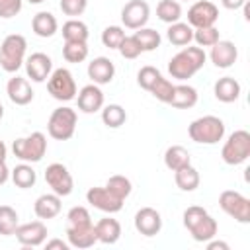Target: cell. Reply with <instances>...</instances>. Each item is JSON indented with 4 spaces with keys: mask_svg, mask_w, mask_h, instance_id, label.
<instances>
[{
    "mask_svg": "<svg viewBox=\"0 0 250 250\" xmlns=\"http://www.w3.org/2000/svg\"><path fill=\"white\" fill-rule=\"evenodd\" d=\"M205 51L201 47H184L180 53H176L168 62V72L176 80H188L191 78L199 68L205 64Z\"/></svg>",
    "mask_w": 250,
    "mask_h": 250,
    "instance_id": "obj_1",
    "label": "cell"
},
{
    "mask_svg": "<svg viewBox=\"0 0 250 250\" xmlns=\"http://www.w3.org/2000/svg\"><path fill=\"white\" fill-rule=\"evenodd\" d=\"M184 227L195 242H207L217 234V221L199 205H191L184 211Z\"/></svg>",
    "mask_w": 250,
    "mask_h": 250,
    "instance_id": "obj_2",
    "label": "cell"
},
{
    "mask_svg": "<svg viewBox=\"0 0 250 250\" xmlns=\"http://www.w3.org/2000/svg\"><path fill=\"white\" fill-rule=\"evenodd\" d=\"M188 135L199 145H217L225 137V123L215 115H203L189 123Z\"/></svg>",
    "mask_w": 250,
    "mask_h": 250,
    "instance_id": "obj_3",
    "label": "cell"
},
{
    "mask_svg": "<svg viewBox=\"0 0 250 250\" xmlns=\"http://www.w3.org/2000/svg\"><path fill=\"white\" fill-rule=\"evenodd\" d=\"M25 51H27V41L23 35L20 33L8 35L0 45V66L6 72H18L25 61Z\"/></svg>",
    "mask_w": 250,
    "mask_h": 250,
    "instance_id": "obj_4",
    "label": "cell"
},
{
    "mask_svg": "<svg viewBox=\"0 0 250 250\" xmlns=\"http://www.w3.org/2000/svg\"><path fill=\"white\" fill-rule=\"evenodd\" d=\"M12 152L21 162H39L47 152V137L41 131H33L27 137H20L12 143Z\"/></svg>",
    "mask_w": 250,
    "mask_h": 250,
    "instance_id": "obj_5",
    "label": "cell"
},
{
    "mask_svg": "<svg viewBox=\"0 0 250 250\" xmlns=\"http://www.w3.org/2000/svg\"><path fill=\"white\" fill-rule=\"evenodd\" d=\"M76 121H78L76 111L68 105H61L51 113L47 121V133L55 141H68L76 131Z\"/></svg>",
    "mask_w": 250,
    "mask_h": 250,
    "instance_id": "obj_6",
    "label": "cell"
},
{
    "mask_svg": "<svg viewBox=\"0 0 250 250\" xmlns=\"http://www.w3.org/2000/svg\"><path fill=\"white\" fill-rule=\"evenodd\" d=\"M248 156H250V133L244 129L230 133L221 150L223 162L229 166H238V164L246 162Z\"/></svg>",
    "mask_w": 250,
    "mask_h": 250,
    "instance_id": "obj_7",
    "label": "cell"
},
{
    "mask_svg": "<svg viewBox=\"0 0 250 250\" xmlns=\"http://www.w3.org/2000/svg\"><path fill=\"white\" fill-rule=\"evenodd\" d=\"M47 90L49 94L59 102H70L76 98V82L68 68H57L47 78Z\"/></svg>",
    "mask_w": 250,
    "mask_h": 250,
    "instance_id": "obj_8",
    "label": "cell"
},
{
    "mask_svg": "<svg viewBox=\"0 0 250 250\" xmlns=\"http://www.w3.org/2000/svg\"><path fill=\"white\" fill-rule=\"evenodd\" d=\"M219 205L221 209L232 217L234 221L246 225L250 223V199L244 197L240 191H234V189H225L221 195H219Z\"/></svg>",
    "mask_w": 250,
    "mask_h": 250,
    "instance_id": "obj_9",
    "label": "cell"
},
{
    "mask_svg": "<svg viewBox=\"0 0 250 250\" xmlns=\"http://www.w3.org/2000/svg\"><path fill=\"white\" fill-rule=\"evenodd\" d=\"M45 182L47 186L53 189V193L61 195V197H66L72 193V188H74V182H72V176L68 172V168L61 162H53L47 166L45 170Z\"/></svg>",
    "mask_w": 250,
    "mask_h": 250,
    "instance_id": "obj_10",
    "label": "cell"
},
{
    "mask_svg": "<svg viewBox=\"0 0 250 250\" xmlns=\"http://www.w3.org/2000/svg\"><path fill=\"white\" fill-rule=\"evenodd\" d=\"M217 20H219V8L209 0H197L188 10V23L195 29L215 25Z\"/></svg>",
    "mask_w": 250,
    "mask_h": 250,
    "instance_id": "obj_11",
    "label": "cell"
},
{
    "mask_svg": "<svg viewBox=\"0 0 250 250\" xmlns=\"http://www.w3.org/2000/svg\"><path fill=\"white\" fill-rule=\"evenodd\" d=\"M148 16H150V8L145 0H129L121 8V21L129 29L145 27V23L148 21Z\"/></svg>",
    "mask_w": 250,
    "mask_h": 250,
    "instance_id": "obj_12",
    "label": "cell"
},
{
    "mask_svg": "<svg viewBox=\"0 0 250 250\" xmlns=\"http://www.w3.org/2000/svg\"><path fill=\"white\" fill-rule=\"evenodd\" d=\"M86 199L92 207L104 211V213H117L123 209V199L115 197L105 186L104 188H90L88 193H86Z\"/></svg>",
    "mask_w": 250,
    "mask_h": 250,
    "instance_id": "obj_13",
    "label": "cell"
},
{
    "mask_svg": "<svg viewBox=\"0 0 250 250\" xmlns=\"http://www.w3.org/2000/svg\"><path fill=\"white\" fill-rule=\"evenodd\" d=\"M23 64H25L27 78H31L33 82H45L53 72V61L45 53H31L23 61Z\"/></svg>",
    "mask_w": 250,
    "mask_h": 250,
    "instance_id": "obj_14",
    "label": "cell"
},
{
    "mask_svg": "<svg viewBox=\"0 0 250 250\" xmlns=\"http://www.w3.org/2000/svg\"><path fill=\"white\" fill-rule=\"evenodd\" d=\"M14 234L18 238V242L23 244V246H41L45 242V238H47V227L39 219V221L18 225V229H16Z\"/></svg>",
    "mask_w": 250,
    "mask_h": 250,
    "instance_id": "obj_15",
    "label": "cell"
},
{
    "mask_svg": "<svg viewBox=\"0 0 250 250\" xmlns=\"http://www.w3.org/2000/svg\"><path fill=\"white\" fill-rule=\"evenodd\" d=\"M135 229L143 236H154L162 229V217L152 207H143L135 213Z\"/></svg>",
    "mask_w": 250,
    "mask_h": 250,
    "instance_id": "obj_16",
    "label": "cell"
},
{
    "mask_svg": "<svg viewBox=\"0 0 250 250\" xmlns=\"http://www.w3.org/2000/svg\"><path fill=\"white\" fill-rule=\"evenodd\" d=\"M76 102H78V109L84 111V113H96L104 107V92L100 90L98 84H86L78 96H76Z\"/></svg>",
    "mask_w": 250,
    "mask_h": 250,
    "instance_id": "obj_17",
    "label": "cell"
},
{
    "mask_svg": "<svg viewBox=\"0 0 250 250\" xmlns=\"http://www.w3.org/2000/svg\"><path fill=\"white\" fill-rule=\"evenodd\" d=\"M66 238H68V244L72 248H92L98 242L94 223L66 227Z\"/></svg>",
    "mask_w": 250,
    "mask_h": 250,
    "instance_id": "obj_18",
    "label": "cell"
},
{
    "mask_svg": "<svg viewBox=\"0 0 250 250\" xmlns=\"http://www.w3.org/2000/svg\"><path fill=\"white\" fill-rule=\"evenodd\" d=\"M211 62L217 66V68H230L236 59H238V49L232 41H217L213 47H211Z\"/></svg>",
    "mask_w": 250,
    "mask_h": 250,
    "instance_id": "obj_19",
    "label": "cell"
},
{
    "mask_svg": "<svg viewBox=\"0 0 250 250\" xmlns=\"http://www.w3.org/2000/svg\"><path fill=\"white\" fill-rule=\"evenodd\" d=\"M115 76V64L113 61H109L107 57H96L94 61L88 62V78L102 86V84H109Z\"/></svg>",
    "mask_w": 250,
    "mask_h": 250,
    "instance_id": "obj_20",
    "label": "cell"
},
{
    "mask_svg": "<svg viewBox=\"0 0 250 250\" xmlns=\"http://www.w3.org/2000/svg\"><path fill=\"white\" fill-rule=\"evenodd\" d=\"M6 94H8L10 102L16 104V105H27V104L33 100L31 84L27 82V78H21V76H18V74L8 80V84H6Z\"/></svg>",
    "mask_w": 250,
    "mask_h": 250,
    "instance_id": "obj_21",
    "label": "cell"
},
{
    "mask_svg": "<svg viewBox=\"0 0 250 250\" xmlns=\"http://www.w3.org/2000/svg\"><path fill=\"white\" fill-rule=\"evenodd\" d=\"M61 207H62L61 195H57V193H43L33 203V211H35L37 219H41V221L55 219L61 213Z\"/></svg>",
    "mask_w": 250,
    "mask_h": 250,
    "instance_id": "obj_22",
    "label": "cell"
},
{
    "mask_svg": "<svg viewBox=\"0 0 250 250\" xmlns=\"http://www.w3.org/2000/svg\"><path fill=\"white\" fill-rule=\"evenodd\" d=\"M94 229H96L98 242H102V244H115V242L119 240V236H121V225H119V221L113 219V217H104V219H100V221L94 225Z\"/></svg>",
    "mask_w": 250,
    "mask_h": 250,
    "instance_id": "obj_23",
    "label": "cell"
},
{
    "mask_svg": "<svg viewBox=\"0 0 250 250\" xmlns=\"http://www.w3.org/2000/svg\"><path fill=\"white\" fill-rule=\"evenodd\" d=\"M213 92H215V98L223 104H232L238 100L240 96V84L238 80H234L232 76H223L215 82L213 86Z\"/></svg>",
    "mask_w": 250,
    "mask_h": 250,
    "instance_id": "obj_24",
    "label": "cell"
},
{
    "mask_svg": "<svg viewBox=\"0 0 250 250\" xmlns=\"http://www.w3.org/2000/svg\"><path fill=\"white\" fill-rule=\"evenodd\" d=\"M168 104L176 109H189L197 104V90L189 84H178L174 86V92Z\"/></svg>",
    "mask_w": 250,
    "mask_h": 250,
    "instance_id": "obj_25",
    "label": "cell"
},
{
    "mask_svg": "<svg viewBox=\"0 0 250 250\" xmlns=\"http://www.w3.org/2000/svg\"><path fill=\"white\" fill-rule=\"evenodd\" d=\"M31 29L37 37H53L59 29V21L51 12H37L31 20Z\"/></svg>",
    "mask_w": 250,
    "mask_h": 250,
    "instance_id": "obj_26",
    "label": "cell"
},
{
    "mask_svg": "<svg viewBox=\"0 0 250 250\" xmlns=\"http://www.w3.org/2000/svg\"><path fill=\"white\" fill-rule=\"evenodd\" d=\"M166 37L172 45L186 47L193 41V27L189 23H184V21H174V23H170V27L166 31Z\"/></svg>",
    "mask_w": 250,
    "mask_h": 250,
    "instance_id": "obj_27",
    "label": "cell"
},
{
    "mask_svg": "<svg viewBox=\"0 0 250 250\" xmlns=\"http://www.w3.org/2000/svg\"><path fill=\"white\" fill-rule=\"evenodd\" d=\"M164 164H166L168 170L176 172L178 168H184V166L191 164V156L182 145H172L164 152Z\"/></svg>",
    "mask_w": 250,
    "mask_h": 250,
    "instance_id": "obj_28",
    "label": "cell"
},
{
    "mask_svg": "<svg viewBox=\"0 0 250 250\" xmlns=\"http://www.w3.org/2000/svg\"><path fill=\"white\" fill-rule=\"evenodd\" d=\"M174 180H176V186L182 189V191H193L199 188V172L188 164L184 168H178L174 172Z\"/></svg>",
    "mask_w": 250,
    "mask_h": 250,
    "instance_id": "obj_29",
    "label": "cell"
},
{
    "mask_svg": "<svg viewBox=\"0 0 250 250\" xmlns=\"http://www.w3.org/2000/svg\"><path fill=\"white\" fill-rule=\"evenodd\" d=\"M10 176H12L14 186H18V188H21V189L33 188V186H35V182H37V174H35V170H33L27 162L18 164V166L10 172Z\"/></svg>",
    "mask_w": 250,
    "mask_h": 250,
    "instance_id": "obj_30",
    "label": "cell"
},
{
    "mask_svg": "<svg viewBox=\"0 0 250 250\" xmlns=\"http://www.w3.org/2000/svg\"><path fill=\"white\" fill-rule=\"evenodd\" d=\"M88 25L80 20H74L70 18L68 21L62 23V37L64 41H88Z\"/></svg>",
    "mask_w": 250,
    "mask_h": 250,
    "instance_id": "obj_31",
    "label": "cell"
},
{
    "mask_svg": "<svg viewBox=\"0 0 250 250\" xmlns=\"http://www.w3.org/2000/svg\"><path fill=\"white\" fill-rule=\"evenodd\" d=\"M156 16L164 23H174L180 21L182 18V6L178 0H160L156 6Z\"/></svg>",
    "mask_w": 250,
    "mask_h": 250,
    "instance_id": "obj_32",
    "label": "cell"
},
{
    "mask_svg": "<svg viewBox=\"0 0 250 250\" xmlns=\"http://www.w3.org/2000/svg\"><path fill=\"white\" fill-rule=\"evenodd\" d=\"M102 121L109 129H117L127 121V111L119 104H109L102 109Z\"/></svg>",
    "mask_w": 250,
    "mask_h": 250,
    "instance_id": "obj_33",
    "label": "cell"
},
{
    "mask_svg": "<svg viewBox=\"0 0 250 250\" xmlns=\"http://www.w3.org/2000/svg\"><path fill=\"white\" fill-rule=\"evenodd\" d=\"M20 225L18 211L10 205H0V234L2 236H12Z\"/></svg>",
    "mask_w": 250,
    "mask_h": 250,
    "instance_id": "obj_34",
    "label": "cell"
},
{
    "mask_svg": "<svg viewBox=\"0 0 250 250\" xmlns=\"http://www.w3.org/2000/svg\"><path fill=\"white\" fill-rule=\"evenodd\" d=\"M135 39H137V43L141 45V51L145 53V51H154V49H158L160 47V33L156 31V29H152V27H139L137 31H135V35H133Z\"/></svg>",
    "mask_w": 250,
    "mask_h": 250,
    "instance_id": "obj_35",
    "label": "cell"
},
{
    "mask_svg": "<svg viewBox=\"0 0 250 250\" xmlns=\"http://www.w3.org/2000/svg\"><path fill=\"white\" fill-rule=\"evenodd\" d=\"M62 57L66 62H82L88 57V43L84 41H64Z\"/></svg>",
    "mask_w": 250,
    "mask_h": 250,
    "instance_id": "obj_36",
    "label": "cell"
},
{
    "mask_svg": "<svg viewBox=\"0 0 250 250\" xmlns=\"http://www.w3.org/2000/svg\"><path fill=\"white\" fill-rule=\"evenodd\" d=\"M105 188H107L115 197H119V199H123V201H125V197H129V193H131V189H133L131 180L125 178V176H121V174L111 176V178L105 182Z\"/></svg>",
    "mask_w": 250,
    "mask_h": 250,
    "instance_id": "obj_37",
    "label": "cell"
},
{
    "mask_svg": "<svg viewBox=\"0 0 250 250\" xmlns=\"http://www.w3.org/2000/svg\"><path fill=\"white\" fill-rule=\"evenodd\" d=\"M193 41L197 43V47H213L219 41V29L215 25L193 29Z\"/></svg>",
    "mask_w": 250,
    "mask_h": 250,
    "instance_id": "obj_38",
    "label": "cell"
},
{
    "mask_svg": "<svg viewBox=\"0 0 250 250\" xmlns=\"http://www.w3.org/2000/svg\"><path fill=\"white\" fill-rule=\"evenodd\" d=\"M148 92H150L158 102L168 104V102H170V98H172V92H174V84H172L168 78H164V76L160 74Z\"/></svg>",
    "mask_w": 250,
    "mask_h": 250,
    "instance_id": "obj_39",
    "label": "cell"
},
{
    "mask_svg": "<svg viewBox=\"0 0 250 250\" xmlns=\"http://www.w3.org/2000/svg\"><path fill=\"white\" fill-rule=\"evenodd\" d=\"M123 39H125V31L119 25H107L102 31V43L107 49H119V45H121Z\"/></svg>",
    "mask_w": 250,
    "mask_h": 250,
    "instance_id": "obj_40",
    "label": "cell"
},
{
    "mask_svg": "<svg viewBox=\"0 0 250 250\" xmlns=\"http://www.w3.org/2000/svg\"><path fill=\"white\" fill-rule=\"evenodd\" d=\"M160 76V70L158 68H154V66H150V64H146V66H143L139 72H137V82H139V86L143 88V90H150L152 88V84L156 82V78Z\"/></svg>",
    "mask_w": 250,
    "mask_h": 250,
    "instance_id": "obj_41",
    "label": "cell"
},
{
    "mask_svg": "<svg viewBox=\"0 0 250 250\" xmlns=\"http://www.w3.org/2000/svg\"><path fill=\"white\" fill-rule=\"evenodd\" d=\"M92 223L90 211L82 205H74L68 213H66V227H76V225H86Z\"/></svg>",
    "mask_w": 250,
    "mask_h": 250,
    "instance_id": "obj_42",
    "label": "cell"
},
{
    "mask_svg": "<svg viewBox=\"0 0 250 250\" xmlns=\"http://www.w3.org/2000/svg\"><path fill=\"white\" fill-rule=\"evenodd\" d=\"M117 51L121 53L123 59H137V57L143 53V51H141V45L137 43V39H135L133 35H125V39L121 41V45H119Z\"/></svg>",
    "mask_w": 250,
    "mask_h": 250,
    "instance_id": "obj_43",
    "label": "cell"
},
{
    "mask_svg": "<svg viewBox=\"0 0 250 250\" xmlns=\"http://www.w3.org/2000/svg\"><path fill=\"white\" fill-rule=\"evenodd\" d=\"M61 10L64 16H70V18H76V16H82L86 6H88V0H61Z\"/></svg>",
    "mask_w": 250,
    "mask_h": 250,
    "instance_id": "obj_44",
    "label": "cell"
},
{
    "mask_svg": "<svg viewBox=\"0 0 250 250\" xmlns=\"http://www.w3.org/2000/svg\"><path fill=\"white\" fill-rule=\"evenodd\" d=\"M21 12V0H0V18L10 20Z\"/></svg>",
    "mask_w": 250,
    "mask_h": 250,
    "instance_id": "obj_45",
    "label": "cell"
},
{
    "mask_svg": "<svg viewBox=\"0 0 250 250\" xmlns=\"http://www.w3.org/2000/svg\"><path fill=\"white\" fill-rule=\"evenodd\" d=\"M45 248H47V250H53V248H59V250H68V248H70V244H68V242H62L61 238H53V240H47Z\"/></svg>",
    "mask_w": 250,
    "mask_h": 250,
    "instance_id": "obj_46",
    "label": "cell"
},
{
    "mask_svg": "<svg viewBox=\"0 0 250 250\" xmlns=\"http://www.w3.org/2000/svg\"><path fill=\"white\" fill-rule=\"evenodd\" d=\"M230 246L227 244V242H223V240H207V250H229Z\"/></svg>",
    "mask_w": 250,
    "mask_h": 250,
    "instance_id": "obj_47",
    "label": "cell"
},
{
    "mask_svg": "<svg viewBox=\"0 0 250 250\" xmlns=\"http://www.w3.org/2000/svg\"><path fill=\"white\" fill-rule=\"evenodd\" d=\"M221 4L227 8V10H238L246 4V0H221Z\"/></svg>",
    "mask_w": 250,
    "mask_h": 250,
    "instance_id": "obj_48",
    "label": "cell"
},
{
    "mask_svg": "<svg viewBox=\"0 0 250 250\" xmlns=\"http://www.w3.org/2000/svg\"><path fill=\"white\" fill-rule=\"evenodd\" d=\"M8 178H10V170H8L6 162H0V186H4L8 182Z\"/></svg>",
    "mask_w": 250,
    "mask_h": 250,
    "instance_id": "obj_49",
    "label": "cell"
},
{
    "mask_svg": "<svg viewBox=\"0 0 250 250\" xmlns=\"http://www.w3.org/2000/svg\"><path fill=\"white\" fill-rule=\"evenodd\" d=\"M6 154H8V148H6V145L0 141V162H6Z\"/></svg>",
    "mask_w": 250,
    "mask_h": 250,
    "instance_id": "obj_50",
    "label": "cell"
},
{
    "mask_svg": "<svg viewBox=\"0 0 250 250\" xmlns=\"http://www.w3.org/2000/svg\"><path fill=\"white\" fill-rule=\"evenodd\" d=\"M29 4H41V2H45V0H27Z\"/></svg>",
    "mask_w": 250,
    "mask_h": 250,
    "instance_id": "obj_51",
    "label": "cell"
},
{
    "mask_svg": "<svg viewBox=\"0 0 250 250\" xmlns=\"http://www.w3.org/2000/svg\"><path fill=\"white\" fill-rule=\"evenodd\" d=\"M4 117V107H2V104H0V119Z\"/></svg>",
    "mask_w": 250,
    "mask_h": 250,
    "instance_id": "obj_52",
    "label": "cell"
},
{
    "mask_svg": "<svg viewBox=\"0 0 250 250\" xmlns=\"http://www.w3.org/2000/svg\"><path fill=\"white\" fill-rule=\"evenodd\" d=\"M186 2H188V0H186Z\"/></svg>",
    "mask_w": 250,
    "mask_h": 250,
    "instance_id": "obj_53",
    "label": "cell"
}]
</instances>
